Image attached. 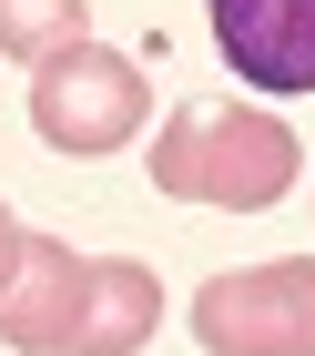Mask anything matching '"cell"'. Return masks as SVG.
Masks as SVG:
<instances>
[{
    "label": "cell",
    "instance_id": "obj_3",
    "mask_svg": "<svg viewBox=\"0 0 315 356\" xmlns=\"http://www.w3.org/2000/svg\"><path fill=\"white\" fill-rule=\"evenodd\" d=\"M193 336L213 356H315V254L213 275L193 296Z\"/></svg>",
    "mask_w": 315,
    "mask_h": 356
},
{
    "label": "cell",
    "instance_id": "obj_8",
    "mask_svg": "<svg viewBox=\"0 0 315 356\" xmlns=\"http://www.w3.org/2000/svg\"><path fill=\"white\" fill-rule=\"evenodd\" d=\"M10 265H21V224H10V204H0V285H10Z\"/></svg>",
    "mask_w": 315,
    "mask_h": 356
},
{
    "label": "cell",
    "instance_id": "obj_7",
    "mask_svg": "<svg viewBox=\"0 0 315 356\" xmlns=\"http://www.w3.org/2000/svg\"><path fill=\"white\" fill-rule=\"evenodd\" d=\"M72 41H92V0H0V51L10 61H41L72 51Z\"/></svg>",
    "mask_w": 315,
    "mask_h": 356
},
{
    "label": "cell",
    "instance_id": "obj_1",
    "mask_svg": "<svg viewBox=\"0 0 315 356\" xmlns=\"http://www.w3.org/2000/svg\"><path fill=\"white\" fill-rule=\"evenodd\" d=\"M305 143L275 122L264 102H224V92H193L173 102V122L153 133V184L173 204H224V214H264L295 193Z\"/></svg>",
    "mask_w": 315,
    "mask_h": 356
},
{
    "label": "cell",
    "instance_id": "obj_4",
    "mask_svg": "<svg viewBox=\"0 0 315 356\" xmlns=\"http://www.w3.org/2000/svg\"><path fill=\"white\" fill-rule=\"evenodd\" d=\"M213 41L255 92H315V0H213Z\"/></svg>",
    "mask_w": 315,
    "mask_h": 356
},
{
    "label": "cell",
    "instance_id": "obj_2",
    "mask_svg": "<svg viewBox=\"0 0 315 356\" xmlns=\"http://www.w3.org/2000/svg\"><path fill=\"white\" fill-rule=\"evenodd\" d=\"M143 112H153V82L122 51H102V41L51 51L41 82H31V133L51 143V153H122L143 133Z\"/></svg>",
    "mask_w": 315,
    "mask_h": 356
},
{
    "label": "cell",
    "instance_id": "obj_6",
    "mask_svg": "<svg viewBox=\"0 0 315 356\" xmlns=\"http://www.w3.org/2000/svg\"><path fill=\"white\" fill-rule=\"evenodd\" d=\"M153 326H163V275L132 265V254H92L81 316H72V336H61V356H132Z\"/></svg>",
    "mask_w": 315,
    "mask_h": 356
},
{
    "label": "cell",
    "instance_id": "obj_5",
    "mask_svg": "<svg viewBox=\"0 0 315 356\" xmlns=\"http://www.w3.org/2000/svg\"><path fill=\"white\" fill-rule=\"evenodd\" d=\"M81 275H92V254H72L61 234H21V265L0 285V346L61 356V336H72V316H81Z\"/></svg>",
    "mask_w": 315,
    "mask_h": 356
}]
</instances>
